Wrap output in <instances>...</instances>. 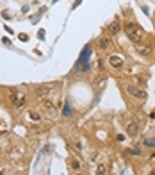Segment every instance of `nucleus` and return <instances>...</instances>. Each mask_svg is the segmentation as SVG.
Instances as JSON below:
<instances>
[{"label":"nucleus","instance_id":"nucleus-4","mask_svg":"<svg viewBox=\"0 0 155 175\" xmlns=\"http://www.w3.org/2000/svg\"><path fill=\"white\" fill-rule=\"evenodd\" d=\"M137 123L136 122H127V134H129L130 138H134V136H137Z\"/></svg>","mask_w":155,"mask_h":175},{"label":"nucleus","instance_id":"nucleus-10","mask_svg":"<svg viewBox=\"0 0 155 175\" xmlns=\"http://www.w3.org/2000/svg\"><path fill=\"white\" fill-rule=\"evenodd\" d=\"M95 175H107V166H105V165H98Z\"/></svg>","mask_w":155,"mask_h":175},{"label":"nucleus","instance_id":"nucleus-5","mask_svg":"<svg viewBox=\"0 0 155 175\" xmlns=\"http://www.w3.org/2000/svg\"><path fill=\"white\" fill-rule=\"evenodd\" d=\"M109 65L112 68H121L123 66V57H120V56H111L109 57Z\"/></svg>","mask_w":155,"mask_h":175},{"label":"nucleus","instance_id":"nucleus-11","mask_svg":"<svg viewBox=\"0 0 155 175\" xmlns=\"http://www.w3.org/2000/svg\"><path fill=\"white\" fill-rule=\"evenodd\" d=\"M48 91H50V88H46V86H41V88H38V90H36V95H46Z\"/></svg>","mask_w":155,"mask_h":175},{"label":"nucleus","instance_id":"nucleus-1","mask_svg":"<svg viewBox=\"0 0 155 175\" xmlns=\"http://www.w3.org/2000/svg\"><path fill=\"white\" fill-rule=\"evenodd\" d=\"M123 31L127 32L129 40H132V41L139 43V40H141V34H143V29H141L137 23H132V22H129V23H125Z\"/></svg>","mask_w":155,"mask_h":175},{"label":"nucleus","instance_id":"nucleus-9","mask_svg":"<svg viewBox=\"0 0 155 175\" xmlns=\"http://www.w3.org/2000/svg\"><path fill=\"white\" fill-rule=\"evenodd\" d=\"M98 47L102 50H107L111 47V40H109V38H100V40H98Z\"/></svg>","mask_w":155,"mask_h":175},{"label":"nucleus","instance_id":"nucleus-13","mask_svg":"<svg viewBox=\"0 0 155 175\" xmlns=\"http://www.w3.org/2000/svg\"><path fill=\"white\" fill-rule=\"evenodd\" d=\"M30 118H32V120H36V122H38V120H39V115H38V113H36V111H30Z\"/></svg>","mask_w":155,"mask_h":175},{"label":"nucleus","instance_id":"nucleus-14","mask_svg":"<svg viewBox=\"0 0 155 175\" xmlns=\"http://www.w3.org/2000/svg\"><path fill=\"white\" fill-rule=\"evenodd\" d=\"M68 115H71V109H70V106L66 104V106H64V116H68Z\"/></svg>","mask_w":155,"mask_h":175},{"label":"nucleus","instance_id":"nucleus-16","mask_svg":"<svg viewBox=\"0 0 155 175\" xmlns=\"http://www.w3.org/2000/svg\"><path fill=\"white\" fill-rule=\"evenodd\" d=\"M20 40H22V41H27V34H20Z\"/></svg>","mask_w":155,"mask_h":175},{"label":"nucleus","instance_id":"nucleus-15","mask_svg":"<svg viewBox=\"0 0 155 175\" xmlns=\"http://www.w3.org/2000/svg\"><path fill=\"white\" fill-rule=\"evenodd\" d=\"M129 154H141V150H137V148H130V150H129Z\"/></svg>","mask_w":155,"mask_h":175},{"label":"nucleus","instance_id":"nucleus-7","mask_svg":"<svg viewBox=\"0 0 155 175\" xmlns=\"http://www.w3.org/2000/svg\"><path fill=\"white\" fill-rule=\"evenodd\" d=\"M41 106H43V109L45 111H48V113L55 109V104H54V100H50V98H43L41 100Z\"/></svg>","mask_w":155,"mask_h":175},{"label":"nucleus","instance_id":"nucleus-18","mask_svg":"<svg viewBox=\"0 0 155 175\" xmlns=\"http://www.w3.org/2000/svg\"><path fill=\"white\" fill-rule=\"evenodd\" d=\"M0 175H4V172H0Z\"/></svg>","mask_w":155,"mask_h":175},{"label":"nucleus","instance_id":"nucleus-6","mask_svg":"<svg viewBox=\"0 0 155 175\" xmlns=\"http://www.w3.org/2000/svg\"><path fill=\"white\" fill-rule=\"evenodd\" d=\"M136 50H137L141 56H150L152 54V47L150 45H143V43H139L137 47H136Z\"/></svg>","mask_w":155,"mask_h":175},{"label":"nucleus","instance_id":"nucleus-8","mask_svg":"<svg viewBox=\"0 0 155 175\" xmlns=\"http://www.w3.org/2000/svg\"><path fill=\"white\" fill-rule=\"evenodd\" d=\"M109 32H111L112 36L120 32V20H118V18H114V22H112V23L109 25Z\"/></svg>","mask_w":155,"mask_h":175},{"label":"nucleus","instance_id":"nucleus-3","mask_svg":"<svg viewBox=\"0 0 155 175\" xmlns=\"http://www.w3.org/2000/svg\"><path fill=\"white\" fill-rule=\"evenodd\" d=\"M129 93L132 95V97H136V98L146 100V91L141 90V88H137V86H129Z\"/></svg>","mask_w":155,"mask_h":175},{"label":"nucleus","instance_id":"nucleus-17","mask_svg":"<svg viewBox=\"0 0 155 175\" xmlns=\"http://www.w3.org/2000/svg\"><path fill=\"white\" fill-rule=\"evenodd\" d=\"M73 175H82V173H73Z\"/></svg>","mask_w":155,"mask_h":175},{"label":"nucleus","instance_id":"nucleus-2","mask_svg":"<svg viewBox=\"0 0 155 175\" xmlns=\"http://www.w3.org/2000/svg\"><path fill=\"white\" fill-rule=\"evenodd\" d=\"M9 100H11V104H14V107H22L25 104V95L20 91H11Z\"/></svg>","mask_w":155,"mask_h":175},{"label":"nucleus","instance_id":"nucleus-12","mask_svg":"<svg viewBox=\"0 0 155 175\" xmlns=\"http://www.w3.org/2000/svg\"><path fill=\"white\" fill-rule=\"evenodd\" d=\"M145 145H146V147H150V148H153V147H155V140H146V141H145Z\"/></svg>","mask_w":155,"mask_h":175}]
</instances>
